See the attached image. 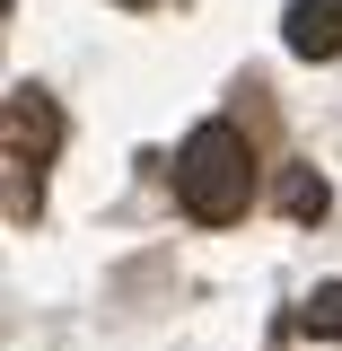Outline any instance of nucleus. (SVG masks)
Returning a JSON list of instances; mask_svg holds the SVG:
<instances>
[{
  "label": "nucleus",
  "mask_w": 342,
  "mask_h": 351,
  "mask_svg": "<svg viewBox=\"0 0 342 351\" xmlns=\"http://www.w3.org/2000/svg\"><path fill=\"white\" fill-rule=\"evenodd\" d=\"M175 202L193 228H228L255 202V141L237 123H193L175 149Z\"/></svg>",
  "instance_id": "obj_1"
},
{
  "label": "nucleus",
  "mask_w": 342,
  "mask_h": 351,
  "mask_svg": "<svg viewBox=\"0 0 342 351\" xmlns=\"http://www.w3.org/2000/svg\"><path fill=\"white\" fill-rule=\"evenodd\" d=\"M281 44H290L299 62H334V53H342V0H290Z\"/></svg>",
  "instance_id": "obj_2"
},
{
  "label": "nucleus",
  "mask_w": 342,
  "mask_h": 351,
  "mask_svg": "<svg viewBox=\"0 0 342 351\" xmlns=\"http://www.w3.org/2000/svg\"><path fill=\"white\" fill-rule=\"evenodd\" d=\"M62 141V114L44 88H9V158H44Z\"/></svg>",
  "instance_id": "obj_3"
},
{
  "label": "nucleus",
  "mask_w": 342,
  "mask_h": 351,
  "mask_svg": "<svg viewBox=\"0 0 342 351\" xmlns=\"http://www.w3.org/2000/svg\"><path fill=\"white\" fill-rule=\"evenodd\" d=\"M281 211H290V219H325V211H334V184H325L316 167L281 176Z\"/></svg>",
  "instance_id": "obj_4"
},
{
  "label": "nucleus",
  "mask_w": 342,
  "mask_h": 351,
  "mask_svg": "<svg viewBox=\"0 0 342 351\" xmlns=\"http://www.w3.org/2000/svg\"><path fill=\"white\" fill-rule=\"evenodd\" d=\"M299 325L316 334V343H342V281H316V290H307Z\"/></svg>",
  "instance_id": "obj_5"
},
{
  "label": "nucleus",
  "mask_w": 342,
  "mask_h": 351,
  "mask_svg": "<svg viewBox=\"0 0 342 351\" xmlns=\"http://www.w3.org/2000/svg\"><path fill=\"white\" fill-rule=\"evenodd\" d=\"M123 9H149V0H123Z\"/></svg>",
  "instance_id": "obj_6"
}]
</instances>
